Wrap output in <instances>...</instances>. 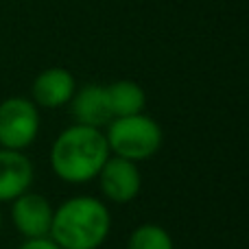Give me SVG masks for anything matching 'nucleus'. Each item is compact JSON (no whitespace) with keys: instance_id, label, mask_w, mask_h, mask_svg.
<instances>
[{"instance_id":"obj_3","label":"nucleus","mask_w":249,"mask_h":249,"mask_svg":"<svg viewBox=\"0 0 249 249\" xmlns=\"http://www.w3.org/2000/svg\"><path fill=\"white\" fill-rule=\"evenodd\" d=\"M105 140H107L109 153L118 158L142 162L153 158L164 142L162 127L151 116L133 114V116L112 118L105 124Z\"/></svg>"},{"instance_id":"obj_11","label":"nucleus","mask_w":249,"mask_h":249,"mask_svg":"<svg viewBox=\"0 0 249 249\" xmlns=\"http://www.w3.org/2000/svg\"><path fill=\"white\" fill-rule=\"evenodd\" d=\"M127 249H175L173 238L162 225L144 223L131 232Z\"/></svg>"},{"instance_id":"obj_8","label":"nucleus","mask_w":249,"mask_h":249,"mask_svg":"<svg viewBox=\"0 0 249 249\" xmlns=\"http://www.w3.org/2000/svg\"><path fill=\"white\" fill-rule=\"evenodd\" d=\"M35 168L24 151L0 146V203H11L31 190Z\"/></svg>"},{"instance_id":"obj_2","label":"nucleus","mask_w":249,"mask_h":249,"mask_svg":"<svg viewBox=\"0 0 249 249\" xmlns=\"http://www.w3.org/2000/svg\"><path fill=\"white\" fill-rule=\"evenodd\" d=\"M112 216L101 199L81 195L55 208L48 236L61 249H99L107 241Z\"/></svg>"},{"instance_id":"obj_4","label":"nucleus","mask_w":249,"mask_h":249,"mask_svg":"<svg viewBox=\"0 0 249 249\" xmlns=\"http://www.w3.org/2000/svg\"><path fill=\"white\" fill-rule=\"evenodd\" d=\"M39 133V107L26 96L0 101V146L26 151Z\"/></svg>"},{"instance_id":"obj_10","label":"nucleus","mask_w":249,"mask_h":249,"mask_svg":"<svg viewBox=\"0 0 249 249\" xmlns=\"http://www.w3.org/2000/svg\"><path fill=\"white\" fill-rule=\"evenodd\" d=\"M107 90L109 109H112V118L121 116H133V114H142L146 107V92L140 83L131 81V79H118V81L105 86Z\"/></svg>"},{"instance_id":"obj_1","label":"nucleus","mask_w":249,"mask_h":249,"mask_svg":"<svg viewBox=\"0 0 249 249\" xmlns=\"http://www.w3.org/2000/svg\"><path fill=\"white\" fill-rule=\"evenodd\" d=\"M103 129L70 124L55 138L51 146V168L61 181L88 184L96 179L101 166L109 158Z\"/></svg>"},{"instance_id":"obj_12","label":"nucleus","mask_w":249,"mask_h":249,"mask_svg":"<svg viewBox=\"0 0 249 249\" xmlns=\"http://www.w3.org/2000/svg\"><path fill=\"white\" fill-rule=\"evenodd\" d=\"M18 249H61V247L51 236H42V238H26Z\"/></svg>"},{"instance_id":"obj_7","label":"nucleus","mask_w":249,"mask_h":249,"mask_svg":"<svg viewBox=\"0 0 249 249\" xmlns=\"http://www.w3.org/2000/svg\"><path fill=\"white\" fill-rule=\"evenodd\" d=\"M77 92V79L70 70L53 66L33 79L31 86V101L44 109H59L70 103Z\"/></svg>"},{"instance_id":"obj_5","label":"nucleus","mask_w":249,"mask_h":249,"mask_svg":"<svg viewBox=\"0 0 249 249\" xmlns=\"http://www.w3.org/2000/svg\"><path fill=\"white\" fill-rule=\"evenodd\" d=\"M96 179H99L101 195L116 206L131 203L142 188V175L138 164L131 160L118 158V155H109L105 160Z\"/></svg>"},{"instance_id":"obj_6","label":"nucleus","mask_w":249,"mask_h":249,"mask_svg":"<svg viewBox=\"0 0 249 249\" xmlns=\"http://www.w3.org/2000/svg\"><path fill=\"white\" fill-rule=\"evenodd\" d=\"M53 212L55 208L44 195L26 190L24 195L11 201V223L22 234L24 241L26 238H42L51 234Z\"/></svg>"},{"instance_id":"obj_13","label":"nucleus","mask_w":249,"mask_h":249,"mask_svg":"<svg viewBox=\"0 0 249 249\" xmlns=\"http://www.w3.org/2000/svg\"><path fill=\"white\" fill-rule=\"evenodd\" d=\"M0 230H2V212H0Z\"/></svg>"},{"instance_id":"obj_9","label":"nucleus","mask_w":249,"mask_h":249,"mask_svg":"<svg viewBox=\"0 0 249 249\" xmlns=\"http://www.w3.org/2000/svg\"><path fill=\"white\" fill-rule=\"evenodd\" d=\"M68 105L77 124L103 129L112 121L107 90H105V86H99V83H88L83 88H77V92H74Z\"/></svg>"}]
</instances>
